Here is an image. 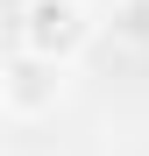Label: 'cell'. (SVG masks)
<instances>
[{
	"instance_id": "obj_1",
	"label": "cell",
	"mask_w": 149,
	"mask_h": 156,
	"mask_svg": "<svg viewBox=\"0 0 149 156\" xmlns=\"http://www.w3.org/2000/svg\"><path fill=\"white\" fill-rule=\"evenodd\" d=\"M14 29H21V57L71 64V57L92 43V14H85V0H29Z\"/></svg>"
},
{
	"instance_id": "obj_2",
	"label": "cell",
	"mask_w": 149,
	"mask_h": 156,
	"mask_svg": "<svg viewBox=\"0 0 149 156\" xmlns=\"http://www.w3.org/2000/svg\"><path fill=\"white\" fill-rule=\"evenodd\" d=\"M0 107H7L14 121H43L64 107V64H43V57H14L0 64Z\"/></svg>"
}]
</instances>
